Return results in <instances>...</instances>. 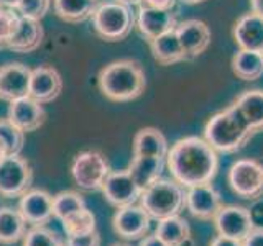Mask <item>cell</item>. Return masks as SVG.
I'll list each match as a JSON object with an SVG mask.
<instances>
[{
    "mask_svg": "<svg viewBox=\"0 0 263 246\" xmlns=\"http://www.w3.org/2000/svg\"><path fill=\"white\" fill-rule=\"evenodd\" d=\"M166 166L171 177L189 189L212 182L219 169V158L204 138L184 136L168 150Z\"/></svg>",
    "mask_w": 263,
    "mask_h": 246,
    "instance_id": "cell-1",
    "label": "cell"
},
{
    "mask_svg": "<svg viewBox=\"0 0 263 246\" xmlns=\"http://www.w3.org/2000/svg\"><path fill=\"white\" fill-rule=\"evenodd\" d=\"M97 87L112 102H132L145 92L146 76L138 61L119 59L99 71Z\"/></svg>",
    "mask_w": 263,
    "mask_h": 246,
    "instance_id": "cell-2",
    "label": "cell"
},
{
    "mask_svg": "<svg viewBox=\"0 0 263 246\" xmlns=\"http://www.w3.org/2000/svg\"><path fill=\"white\" fill-rule=\"evenodd\" d=\"M253 135V130L247 125L234 104L214 113L204 127V139L222 154L240 151Z\"/></svg>",
    "mask_w": 263,
    "mask_h": 246,
    "instance_id": "cell-3",
    "label": "cell"
},
{
    "mask_svg": "<svg viewBox=\"0 0 263 246\" xmlns=\"http://www.w3.org/2000/svg\"><path fill=\"white\" fill-rule=\"evenodd\" d=\"M90 20L96 35L109 43L125 39L135 28V13L132 12V7L122 0L99 2Z\"/></svg>",
    "mask_w": 263,
    "mask_h": 246,
    "instance_id": "cell-4",
    "label": "cell"
},
{
    "mask_svg": "<svg viewBox=\"0 0 263 246\" xmlns=\"http://www.w3.org/2000/svg\"><path fill=\"white\" fill-rule=\"evenodd\" d=\"M140 205L146 210L152 220L160 221L173 215H179L186 207V187L178 184L175 179L160 177L148 186L140 195Z\"/></svg>",
    "mask_w": 263,
    "mask_h": 246,
    "instance_id": "cell-5",
    "label": "cell"
},
{
    "mask_svg": "<svg viewBox=\"0 0 263 246\" xmlns=\"http://www.w3.org/2000/svg\"><path fill=\"white\" fill-rule=\"evenodd\" d=\"M110 164L97 150H86L74 156L71 164V177L82 191H101L105 177L110 172Z\"/></svg>",
    "mask_w": 263,
    "mask_h": 246,
    "instance_id": "cell-6",
    "label": "cell"
},
{
    "mask_svg": "<svg viewBox=\"0 0 263 246\" xmlns=\"http://www.w3.org/2000/svg\"><path fill=\"white\" fill-rule=\"evenodd\" d=\"M33 184V168L22 154H7L0 161V197L20 199Z\"/></svg>",
    "mask_w": 263,
    "mask_h": 246,
    "instance_id": "cell-7",
    "label": "cell"
},
{
    "mask_svg": "<svg viewBox=\"0 0 263 246\" xmlns=\"http://www.w3.org/2000/svg\"><path fill=\"white\" fill-rule=\"evenodd\" d=\"M227 182L232 192L245 200L263 197V164L257 159H237L227 171Z\"/></svg>",
    "mask_w": 263,
    "mask_h": 246,
    "instance_id": "cell-8",
    "label": "cell"
},
{
    "mask_svg": "<svg viewBox=\"0 0 263 246\" xmlns=\"http://www.w3.org/2000/svg\"><path fill=\"white\" fill-rule=\"evenodd\" d=\"M152 218L140 203L125 205L117 209L112 218V228L122 240H142L150 233Z\"/></svg>",
    "mask_w": 263,
    "mask_h": 246,
    "instance_id": "cell-9",
    "label": "cell"
},
{
    "mask_svg": "<svg viewBox=\"0 0 263 246\" xmlns=\"http://www.w3.org/2000/svg\"><path fill=\"white\" fill-rule=\"evenodd\" d=\"M101 191L105 200L115 209L137 203L140 200V195H142V189L137 186L128 169L110 171L104 180Z\"/></svg>",
    "mask_w": 263,
    "mask_h": 246,
    "instance_id": "cell-10",
    "label": "cell"
},
{
    "mask_svg": "<svg viewBox=\"0 0 263 246\" xmlns=\"http://www.w3.org/2000/svg\"><path fill=\"white\" fill-rule=\"evenodd\" d=\"M212 221L217 235L238 241H243L245 236L255 228L249 209L240 207V205H222Z\"/></svg>",
    "mask_w": 263,
    "mask_h": 246,
    "instance_id": "cell-11",
    "label": "cell"
},
{
    "mask_svg": "<svg viewBox=\"0 0 263 246\" xmlns=\"http://www.w3.org/2000/svg\"><path fill=\"white\" fill-rule=\"evenodd\" d=\"M18 210L28 227H45L54 217L53 195L45 189H30L20 197Z\"/></svg>",
    "mask_w": 263,
    "mask_h": 246,
    "instance_id": "cell-12",
    "label": "cell"
},
{
    "mask_svg": "<svg viewBox=\"0 0 263 246\" xmlns=\"http://www.w3.org/2000/svg\"><path fill=\"white\" fill-rule=\"evenodd\" d=\"M7 118L23 133H31L43 127V123L46 121V110L43 104L36 102L30 95H25L8 104Z\"/></svg>",
    "mask_w": 263,
    "mask_h": 246,
    "instance_id": "cell-13",
    "label": "cell"
},
{
    "mask_svg": "<svg viewBox=\"0 0 263 246\" xmlns=\"http://www.w3.org/2000/svg\"><path fill=\"white\" fill-rule=\"evenodd\" d=\"M186 209L194 218L211 221L222 209L220 194L211 182L189 187L186 191Z\"/></svg>",
    "mask_w": 263,
    "mask_h": 246,
    "instance_id": "cell-14",
    "label": "cell"
},
{
    "mask_svg": "<svg viewBox=\"0 0 263 246\" xmlns=\"http://www.w3.org/2000/svg\"><path fill=\"white\" fill-rule=\"evenodd\" d=\"M176 25L178 22L173 10H160V8L138 5V12L135 15V28L146 41L175 30Z\"/></svg>",
    "mask_w": 263,
    "mask_h": 246,
    "instance_id": "cell-15",
    "label": "cell"
},
{
    "mask_svg": "<svg viewBox=\"0 0 263 246\" xmlns=\"http://www.w3.org/2000/svg\"><path fill=\"white\" fill-rule=\"evenodd\" d=\"M31 69L23 63L0 66V100L8 102L28 95Z\"/></svg>",
    "mask_w": 263,
    "mask_h": 246,
    "instance_id": "cell-16",
    "label": "cell"
},
{
    "mask_svg": "<svg viewBox=\"0 0 263 246\" xmlns=\"http://www.w3.org/2000/svg\"><path fill=\"white\" fill-rule=\"evenodd\" d=\"M63 90L61 74L53 66H38L31 69L28 95L40 104H49L60 97Z\"/></svg>",
    "mask_w": 263,
    "mask_h": 246,
    "instance_id": "cell-17",
    "label": "cell"
},
{
    "mask_svg": "<svg viewBox=\"0 0 263 246\" xmlns=\"http://www.w3.org/2000/svg\"><path fill=\"white\" fill-rule=\"evenodd\" d=\"M176 33L184 49L186 61L201 56L211 43V30L202 20L189 18L176 25Z\"/></svg>",
    "mask_w": 263,
    "mask_h": 246,
    "instance_id": "cell-18",
    "label": "cell"
},
{
    "mask_svg": "<svg viewBox=\"0 0 263 246\" xmlns=\"http://www.w3.org/2000/svg\"><path fill=\"white\" fill-rule=\"evenodd\" d=\"M232 36L238 49L263 51V16L253 12L242 15L234 25Z\"/></svg>",
    "mask_w": 263,
    "mask_h": 246,
    "instance_id": "cell-19",
    "label": "cell"
},
{
    "mask_svg": "<svg viewBox=\"0 0 263 246\" xmlns=\"http://www.w3.org/2000/svg\"><path fill=\"white\" fill-rule=\"evenodd\" d=\"M45 38V30L41 27L40 20L27 18V16H20L18 30L13 35V38L8 41L7 49H10L13 53L28 54L36 51L41 46Z\"/></svg>",
    "mask_w": 263,
    "mask_h": 246,
    "instance_id": "cell-20",
    "label": "cell"
},
{
    "mask_svg": "<svg viewBox=\"0 0 263 246\" xmlns=\"http://www.w3.org/2000/svg\"><path fill=\"white\" fill-rule=\"evenodd\" d=\"M148 46H150V51L152 56L155 57V61L161 66H171L181 61H186L184 49L181 46L176 28L163 33V35L156 36L155 39H150L148 41Z\"/></svg>",
    "mask_w": 263,
    "mask_h": 246,
    "instance_id": "cell-21",
    "label": "cell"
},
{
    "mask_svg": "<svg viewBox=\"0 0 263 246\" xmlns=\"http://www.w3.org/2000/svg\"><path fill=\"white\" fill-rule=\"evenodd\" d=\"M134 156H152V158H164L170 150L168 139L158 128L145 127L138 130L134 136Z\"/></svg>",
    "mask_w": 263,
    "mask_h": 246,
    "instance_id": "cell-22",
    "label": "cell"
},
{
    "mask_svg": "<svg viewBox=\"0 0 263 246\" xmlns=\"http://www.w3.org/2000/svg\"><path fill=\"white\" fill-rule=\"evenodd\" d=\"M234 105L253 133L263 131V89H250L238 95Z\"/></svg>",
    "mask_w": 263,
    "mask_h": 246,
    "instance_id": "cell-23",
    "label": "cell"
},
{
    "mask_svg": "<svg viewBox=\"0 0 263 246\" xmlns=\"http://www.w3.org/2000/svg\"><path fill=\"white\" fill-rule=\"evenodd\" d=\"M166 159L164 158H152V156H134L130 161V166L127 168L130 171L132 177L135 179L137 186L145 191L148 186L156 182L164 169Z\"/></svg>",
    "mask_w": 263,
    "mask_h": 246,
    "instance_id": "cell-24",
    "label": "cell"
},
{
    "mask_svg": "<svg viewBox=\"0 0 263 246\" xmlns=\"http://www.w3.org/2000/svg\"><path fill=\"white\" fill-rule=\"evenodd\" d=\"M28 225L18 207H0V244L10 246L23 240Z\"/></svg>",
    "mask_w": 263,
    "mask_h": 246,
    "instance_id": "cell-25",
    "label": "cell"
},
{
    "mask_svg": "<svg viewBox=\"0 0 263 246\" xmlns=\"http://www.w3.org/2000/svg\"><path fill=\"white\" fill-rule=\"evenodd\" d=\"M232 71L243 82H253L263 76V51L238 49L232 56Z\"/></svg>",
    "mask_w": 263,
    "mask_h": 246,
    "instance_id": "cell-26",
    "label": "cell"
},
{
    "mask_svg": "<svg viewBox=\"0 0 263 246\" xmlns=\"http://www.w3.org/2000/svg\"><path fill=\"white\" fill-rule=\"evenodd\" d=\"M99 0H51V7L60 20L66 23H82L92 16Z\"/></svg>",
    "mask_w": 263,
    "mask_h": 246,
    "instance_id": "cell-27",
    "label": "cell"
},
{
    "mask_svg": "<svg viewBox=\"0 0 263 246\" xmlns=\"http://www.w3.org/2000/svg\"><path fill=\"white\" fill-rule=\"evenodd\" d=\"M155 235L161 238L168 246H179L191 236V228H189V223L183 217L173 215L158 221Z\"/></svg>",
    "mask_w": 263,
    "mask_h": 246,
    "instance_id": "cell-28",
    "label": "cell"
},
{
    "mask_svg": "<svg viewBox=\"0 0 263 246\" xmlns=\"http://www.w3.org/2000/svg\"><path fill=\"white\" fill-rule=\"evenodd\" d=\"M82 209H86V200L76 191H61L53 195V215L60 221Z\"/></svg>",
    "mask_w": 263,
    "mask_h": 246,
    "instance_id": "cell-29",
    "label": "cell"
},
{
    "mask_svg": "<svg viewBox=\"0 0 263 246\" xmlns=\"http://www.w3.org/2000/svg\"><path fill=\"white\" fill-rule=\"evenodd\" d=\"M63 223V230L66 236L68 235H82V233H89L97 230V223H96V215L92 213V210H89L87 207L82 209L72 215L66 217L64 220H61Z\"/></svg>",
    "mask_w": 263,
    "mask_h": 246,
    "instance_id": "cell-30",
    "label": "cell"
},
{
    "mask_svg": "<svg viewBox=\"0 0 263 246\" xmlns=\"http://www.w3.org/2000/svg\"><path fill=\"white\" fill-rule=\"evenodd\" d=\"M22 246H66V241L54 230L45 227H30L23 236Z\"/></svg>",
    "mask_w": 263,
    "mask_h": 246,
    "instance_id": "cell-31",
    "label": "cell"
},
{
    "mask_svg": "<svg viewBox=\"0 0 263 246\" xmlns=\"http://www.w3.org/2000/svg\"><path fill=\"white\" fill-rule=\"evenodd\" d=\"M0 139L4 141L8 154H22L25 133L20 128H16L8 118H0Z\"/></svg>",
    "mask_w": 263,
    "mask_h": 246,
    "instance_id": "cell-32",
    "label": "cell"
},
{
    "mask_svg": "<svg viewBox=\"0 0 263 246\" xmlns=\"http://www.w3.org/2000/svg\"><path fill=\"white\" fill-rule=\"evenodd\" d=\"M20 15L13 8L0 7V45L7 48L8 41L13 38V35L18 30Z\"/></svg>",
    "mask_w": 263,
    "mask_h": 246,
    "instance_id": "cell-33",
    "label": "cell"
},
{
    "mask_svg": "<svg viewBox=\"0 0 263 246\" xmlns=\"http://www.w3.org/2000/svg\"><path fill=\"white\" fill-rule=\"evenodd\" d=\"M49 8H51V0H20L15 7V10L20 16L41 22L49 12Z\"/></svg>",
    "mask_w": 263,
    "mask_h": 246,
    "instance_id": "cell-34",
    "label": "cell"
},
{
    "mask_svg": "<svg viewBox=\"0 0 263 246\" xmlns=\"http://www.w3.org/2000/svg\"><path fill=\"white\" fill-rule=\"evenodd\" d=\"M66 246H101V235L97 230L82 235H68L66 236Z\"/></svg>",
    "mask_w": 263,
    "mask_h": 246,
    "instance_id": "cell-35",
    "label": "cell"
},
{
    "mask_svg": "<svg viewBox=\"0 0 263 246\" xmlns=\"http://www.w3.org/2000/svg\"><path fill=\"white\" fill-rule=\"evenodd\" d=\"M242 246H263V228H253L252 232L245 236Z\"/></svg>",
    "mask_w": 263,
    "mask_h": 246,
    "instance_id": "cell-36",
    "label": "cell"
},
{
    "mask_svg": "<svg viewBox=\"0 0 263 246\" xmlns=\"http://www.w3.org/2000/svg\"><path fill=\"white\" fill-rule=\"evenodd\" d=\"M176 2L178 0H142L140 5L160 8V10H173V8L176 7Z\"/></svg>",
    "mask_w": 263,
    "mask_h": 246,
    "instance_id": "cell-37",
    "label": "cell"
},
{
    "mask_svg": "<svg viewBox=\"0 0 263 246\" xmlns=\"http://www.w3.org/2000/svg\"><path fill=\"white\" fill-rule=\"evenodd\" d=\"M209 246H242V241L232 240V238H227V236H220V235H217V236L211 241Z\"/></svg>",
    "mask_w": 263,
    "mask_h": 246,
    "instance_id": "cell-38",
    "label": "cell"
},
{
    "mask_svg": "<svg viewBox=\"0 0 263 246\" xmlns=\"http://www.w3.org/2000/svg\"><path fill=\"white\" fill-rule=\"evenodd\" d=\"M138 246H168V244L156 235H146L145 238H142Z\"/></svg>",
    "mask_w": 263,
    "mask_h": 246,
    "instance_id": "cell-39",
    "label": "cell"
},
{
    "mask_svg": "<svg viewBox=\"0 0 263 246\" xmlns=\"http://www.w3.org/2000/svg\"><path fill=\"white\" fill-rule=\"evenodd\" d=\"M250 12L263 16V0H250Z\"/></svg>",
    "mask_w": 263,
    "mask_h": 246,
    "instance_id": "cell-40",
    "label": "cell"
},
{
    "mask_svg": "<svg viewBox=\"0 0 263 246\" xmlns=\"http://www.w3.org/2000/svg\"><path fill=\"white\" fill-rule=\"evenodd\" d=\"M20 0H0V7H4V8H13L15 10V7L16 4H18Z\"/></svg>",
    "mask_w": 263,
    "mask_h": 246,
    "instance_id": "cell-41",
    "label": "cell"
},
{
    "mask_svg": "<svg viewBox=\"0 0 263 246\" xmlns=\"http://www.w3.org/2000/svg\"><path fill=\"white\" fill-rule=\"evenodd\" d=\"M7 154H8V153H7V148H5V145H4L2 139H0V161H2Z\"/></svg>",
    "mask_w": 263,
    "mask_h": 246,
    "instance_id": "cell-42",
    "label": "cell"
},
{
    "mask_svg": "<svg viewBox=\"0 0 263 246\" xmlns=\"http://www.w3.org/2000/svg\"><path fill=\"white\" fill-rule=\"evenodd\" d=\"M181 2H184L187 5H197V4H202L205 0H181Z\"/></svg>",
    "mask_w": 263,
    "mask_h": 246,
    "instance_id": "cell-43",
    "label": "cell"
},
{
    "mask_svg": "<svg viewBox=\"0 0 263 246\" xmlns=\"http://www.w3.org/2000/svg\"><path fill=\"white\" fill-rule=\"evenodd\" d=\"M179 246H194V240H193V238L191 236H189L187 238V240H184L183 243H181Z\"/></svg>",
    "mask_w": 263,
    "mask_h": 246,
    "instance_id": "cell-44",
    "label": "cell"
},
{
    "mask_svg": "<svg viewBox=\"0 0 263 246\" xmlns=\"http://www.w3.org/2000/svg\"><path fill=\"white\" fill-rule=\"evenodd\" d=\"M122 2H125L128 5H140L142 4V0H122Z\"/></svg>",
    "mask_w": 263,
    "mask_h": 246,
    "instance_id": "cell-45",
    "label": "cell"
},
{
    "mask_svg": "<svg viewBox=\"0 0 263 246\" xmlns=\"http://www.w3.org/2000/svg\"><path fill=\"white\" fill-rule=\"evenodd\" d=\"M114 246H128V244H114Z\"/></svg>",
    "mask_w": 263,
    "mask_h": 246,
    "instance_id": "cell-46",
    "label": "cell"
},
{
    "mask_svg": "<svg viewBox=\"0 0 263 246\" xmlns=\"http://www.w3.org/2000/svg\"><path fill=\"white\" fill-rule=\"evenodd\" d=\"M0 49H4V46H2V45H0Z\"/></svg>",
    "mask_w": 263,
    "mask_h": 246,
    "instance_id": "cell-47",
    "label": "cell"
}]
</instances>
